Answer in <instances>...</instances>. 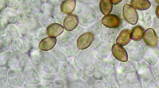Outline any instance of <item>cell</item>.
Returning a JSON list of instances; mask_svg holds the SVG:
<instances>
[{"instance_id":"obj_1","label":"cell","mask_w":159,"mask_h":88,"mask_svg":"<svg viewBox=\"0 0 159 88\" xmlns=\"http://www.w3.org/2000/svg\"><path fill=\"white\" fill-rule=\"evenodd\" d=\"M19 11L26 16H39L46 11L45 2L43 0H23Z\"/></svg>"},{"instance_id":"obj_2","label":"cell","mask_w":159,"mask_h":88,"mask_svg":"<svg viewBox=\"0 0 159 88\" xmlns=\"http://www.w3.org/2000/svg\"><path fill=\"white\" fill-rule=\"evenodd\" d=\"M123 14L124 19L128 23L135 25L138 23L139 16L137 11L131 5L125 4L124 6Z\"/></svg>"},{"instance_id":"obj_3","label":"cell","mask_w":159,"mask_h":88,"mask_svg":"<svg viewBox=\"0 0 159 88\" xmlns=\"http://www.w3.org/2000/svg\"><path fill=\"white\" fill-rule=\"evenodd\" d=\"M95 36L91 32L85 33L79 37L77 41V47L80 50L88 48L94 40Z\"/></svg>"},{"instance_id":"obj_4","label":"cell","mask_w":159,"mask_h":88,"mask_svg":"<svg viewBox=\"0 0 159 88\" xmlns=\"http://www.w3.org/2000/svg\"><path fill=\"white\" fill-rule=\"evenodd\" d=\"M101 21L104 26L111 29L117 28L120 26L121 24L120 19L112 14L105 15L102 18Z\"/></svg>"},{"instance_id":"obj_5","label":"cell","mask_w":159,"mask_h":88,"mask_svg":"<svg viewBox=\"0 0 159 88\" xmlns=\"http://www.w3.org/2000/svg\"><path fill=\"white\" fill-rule=\"evenodd\" d=\"M143 38L145 43L151 47H156L157 45V37L155 31L152 29H148L145 31Z\"/></svg>"},{"instance_id":"obj_6","label":"cell","mask_w":159,"mask_h":88,"mask_svg":"<svg viewBox=\"0 0 159 88\" xmlns=\"http://www.w3.org/2000/svg\"><path fill=\"white\" fill-rule=\"evenodd\" d=\"M112 52L114 57L119 61L126 62L128 60V55L126 50L121 46L117 44L113 45Z\"/></svg>"},{"instance_id":"obj_7","label":"cell","mask_w":159,"mask_h":88,"mask_svg":"<svg viewBox=\"0 0 159 88\" xmlns=\"http://www.w3.org/2000/svg\"><path fill=\"white\" fill-rule=\"evenodd\" d=\"M78 23L77 16L75 14H70L65 18L63 25L65 30L70 32L75 29L77 27Z\"/></svg>"},{"instance_id":"obj_8","label":"cell","mask_w":159,"mask_h":88,"mask_svg":"<svg viewBox=\"0 0 159 88\" xmlns=\"http://www.w3.org/2000/svg\"><path fill=\"white\" fill-rule=\"evenodd\" d=\"M57 40L55 37H47L42 40L39 45V49L43 51H48L56 46Z\"/></svg>"},{"instance_id":"obj_9","label":"cell","mask_w":159,"mask_h":88,"mask_svg":"<svg viewBox=\"0 0 159 88\" xmlns=\"http://www.w3.org/2000/svg\"><path fill=\"white\" fill-rule=\"evenodd\" d=\"M16 10L7 8L1 12V14L9 23H16L18 18V13Z\"/></svg>"},{"instance_id":"obj_10","label":"cell","mask_w":159,"mask_h":88,"mask_svg":"<svg viewBox=\"0 0 159 88\" xmlns=\"http://www.w3.org/2000/svg\"><path fill=\"white\" fill-rule=\"evenodd\" d=\"M64 29L62 25L57 23L52 24L47 28V33L50 36L57 37L64 31Z\"/></svg>"},{"instance_id":"obj_11","label":"cell","mask_w":159,"mask_h":88,"mask_svg":"<svg viewBox=\"0 0 159 88\" xmlns=\"http://www.w3.org/2000/svg\"><path fill=\"white\" fill-rule=\"evenodd\" d=\"M76 5V0H65L61 5V12L64 14L70 15L75 10Z\"/></svg>"},{"instance_id":"obj_12","label":"cell","mask_w":159,"mask_h":88,"mask_svg":"<svg viewBox=\"0 0 159 88\" xmlns=\"http://www.w3.org/2000/svg\"><path fill=\"white\" fill-rule=\"evenodd\" d=\"M131 31L128 29L122 31L117 38L116 43L123 46L127 45L131 40Z\"/></svg>"},{"instance_id":"obj_13","label":"cell","mask_w":159,"mask_h":88,"mask_svg":"<svg viewBox=\"0 0 159 88\" xmlns=\"http://www.w3.org/2000/svg\"><path fill=\"white\" fill-rule=\"evenodd\" d=\"M130 5L135 9L140 11L148 10L151 6L148 0H131Z\"/></svg>"},{"instance_id":"obj_14","label":"cell","mask_w":159,"mask_h":88,"mask_svg":"<svg viewBox=\"0 0 159 88\" xmlns=\"http://www.w3.org/2000/svg\"><path fill=\"white\" fill-rule=\"evenodd\" d=\"M61 0H48L45 4V10L51 14H53L54 11L61 8Z\"/></svg>"},{"instance_id":"obj_15","label":"cell","mask_w":159,"mask_h":88,"mask_svg":"<svg viewBox=\"0 0 159 88\" xmlns=\"http://www.w3.org/2000/svg\"><path fill=\"white\" fill-rule=\"evenodd\" d=\"M100 8L102 13L104 15H109L113 9V4L111 0H101Z\"/></svg>"},{"instance_id":"obj_16","label":"cell","mask_w":159,"mask_h":88,"mask_svg":"<svg viewBox=\"0 0 159 88\" xmlns=\"http://www.w3.org/2000/svg\"><path fill=\"white\" fill-rule=\"evenodd\" d=\"M144 29L140 26H136L132 29L131 33V39L134 41L141 40L143 37Z\"/></svg>"},{"instance_id":"obj_17","label":"cell","mask_w":159,"mask_h":88,"mask_svg":"<svg viewBox=\"0 0 159 88\" xmlns=\"http://www.w3.org/2000/svg\"><path fill=\"white\" fill-rule=\"evenodd\" d=\"M23 0H6L7 7L15 10L21 7Z\"/></svg>"},{"instance_id":"obj_18","label":"cell","mask_w":159,"mask_h":88,"mask_svg":"<svg viewBox=\"0 0 159 88\" xmlns=\"http://www.w3.org/2000/svg\"><path fill=\"white\" fill-rule=\"evenodd\" d=\"M7 7L6 0H1V12L6 9Z\"/></svg>"},{"instance_id":"obj_19","label":"cell","mask_w":159,"mask_h":88,"mask_svg":"<svg viewBox=\"0 0 159 88\" xmlns=\"http://www.w3.org/2000/svg\"><path fill=\"white\" fill-rule=\"evenodd\" d=\"M122 0H111L112 3L114 5H116L120 3Z\"/></svg>"},{"instance_id":"obj_20","label":"cell","mask_w":159,"mask_h":88,"mask_svg":"<svg viewBox=\"0 0 159 88\" xmlns=\"http://www.w3.org/2000/svg\"><path fill=\"white\" fill-rule=\"evenodd\" d=\"M156 13L157 17L159 19V5H158L156 7Z\"/></svg>"},{"instance_id":"obj_21","label":"cell","mask_w":159,"mask_h":88,"mask_svg":"<svg viewBox=\"0 0 159 88\" xmlns=\"http://www.w3.org/2000/svg\"><path fill=\"white\" fill-rule=\"evenodd\" d=\"M156 3L159 4V0H155Z\"/></svg>"},{"instance_id":"obj_22","label":"cell","mask_w":159,"mask_h":88,"mask_svg":"<svg viewBox=\"0 0 159 88\" xmlns=\"http://www.w3.org/2000/svg\"><path fill=\"white\" fill-rule=\"evenodd\" d=\"M43 1L46 2L48 1V0H43Z\"/></svg>"}]
</instances>
